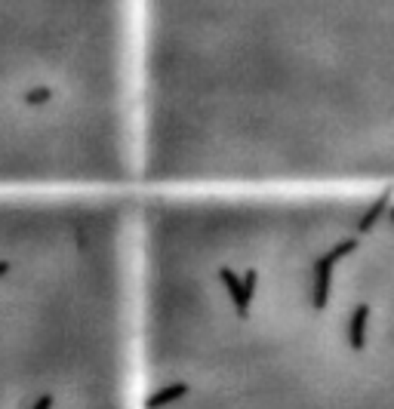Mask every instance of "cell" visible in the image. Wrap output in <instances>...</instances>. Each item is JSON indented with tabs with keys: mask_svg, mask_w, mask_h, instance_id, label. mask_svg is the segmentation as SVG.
I'll return each instance as SVG.
<instances>
[{
	"mask_svg": "<svg viewBox=\"0 0 394 409\" xmlns=\"http://www.w3.org/2000/svg\"><path fill=\"white\" fill-rule=\"evenodd\" d=\"M139 409H394V188L136 191Z\"/></svg>",
	"mask_w": 394,
	"mask_h": 409,
	"instance_id": "6da1fadb",
	"label": "cell"
},
{
	"mask_svg": "<svg viewBox=\"0 0 394 409\" xmlns=\"http://www.w3.org/2000/svg\"><path fill=\"white\" fill-rule=\"evenodd\" d=\"M394 188V0H139L136 191Z\"/></svg>",
	"mask_w": 394,
	"mask_h": 409,
	"instance_id": "7a4b0ae2",
	"label": "cell"
},
{
	"mask_svg": "<svg viewBox=\"0 0 394 409\" xmlns=\"http://www.w3.org/2000/svg\"><path fill=\"white\" fill-rule=\"evenodd\" d=\"M0 409H139L136 191L0 194Z\"/></svg>",
	"mask_w": 394,
	"mask_h": 409,
	"instance_id": "3957f363",
	"label": "cell"
}]
</instances>
